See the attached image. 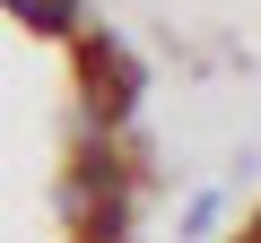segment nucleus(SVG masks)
<instances>
[{
	"instance_id": "obj_2",
	"label": "nucleus",
	"mask_w": 261,
	"mask_h": 243,
	"mask_svg": "<svg viewBox=\"0 0 261 243\" xmlns=\"http://www.w3.org/2000/svg\"><path fill=\"white\" fill-rule=\"evenodd\" d=\"M140 96H148L140 61L122 44H105V35H79V122L96 139H122L130 122H140Z\"/></svg>"
},
{
	"instance_id": "obj_1",
	"label": "nucleus",
	"mask_w": 261,
	"mask_h": 243,
	"mask_svg": "<svg viewBox=\"0 0 261 243\" xmlns=\"http://www.w3.org/2000/svg\"><path fill=\"white\" fill-rule=\"evenodd\" d=\"M61 208L87 243H130V217H140V157L122 139H79L70 174H61Z\"/></svg>"
},
{
	"instance_id": "obj_3",
	"label": "nucleus",
	"mask_w": 261,
	"mask_h": 243,
	"mask_svg": "<svg viewBox=\"0 0 261 243\" xmlns=\"http://www.w3.org/2000/svg\"><path fill=\"white\" fill-rule=\"evenodd\" d=\"M27 35H44V44H79L87 35V0H0Z\"/></svg>"
}]
</instances>
